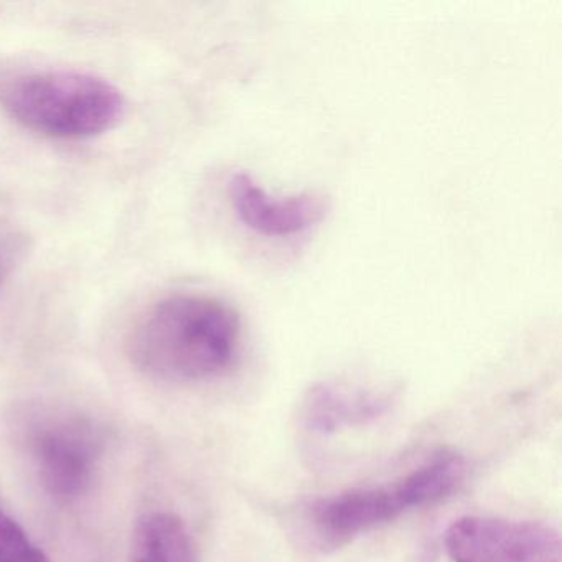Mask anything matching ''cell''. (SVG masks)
<instances>
[{"label": "cell", "mask_w": 562, "mask_h": 562, "mask_svg": "<svg viewBox=\"0 0 562 562\" xmlns=\"http://www.w3.org/2000/svg\"><path fill=\"white\" fill-rule=\"evenodd\" d=\"M241 345V318L222 299L176 294L137 322L127 344L131 361L147 376L199 383L225 373Z\"/></svg>", "instance_id": "obj_1"}, {"label": "cell", "mask_w": 562, "mask_h": 562, "mask_svg": "<svg viewBox=\"0 0 562 562\" xmlns=\"http://www.w3.org/2000/svg\"><path fill=\"white\" fill-rule=\"evenodd\" d=\"M467 463L457 453H440L394 482L321 496L301 509V532L308 548L331 552L380 526L459 488Z\"/></svg>", "instance_id": "obj_2"}, {"label": "cell", "mask_w": 562, "mask_h": 562, "mask_svg": "<svg viewBox=\"0 0 562 562\" xmlns=\"http://www.w3.org/2000/svg\"><path fill=\"white\" fill-rule=\"evenodd\" d=\"M0 104L29 130L61 139L106 133L126 110L110 81L75 71H37L5 81Z\"/></svg>", "instance_id": "obj_3"}, {"label": "cell", "mask_w": 562, "mask_h": 562, "mask_svg": "<svg viewBox=\"0 0 562 562\" xmlns=\"http://www.w3.org/2000/svg\"><path fill=\"white\" fill-rule=\"evenodd\" d=\"M22 443L52 499L70 505L87 495L104 452L97 420L74 409L35 411L25 420Z\"/></svg>", "instance_id": "obj_4"}, {"label": "cell", "mask_w": 562, "mask_h": 562, "mask_svg": "<svg viewBox=\"0 0 562 562\" xmlns=\"http://www.w3.org/2000/svg\"><path fill=\"white\" fill-rule=\"evenodd\" d=\"M453 562H561L562 541L554 526L526 519L462 516L443 536Z\"/></svg>", "instance_id": "obj_5"}, {"label": "cell", "mask_w": 562, "mask_h": 562, "mask_svg": "<svg viewBox=\"0 0 562 562\" xmlns=\"http://www.w3.org/2000/svg\"><path fill=\"white\" fill-rule=\"evenodd\" d=\"M228 196L239 222L269 238L301 235L321 223L328 202L315 193L292 196L269 195L249 173L236 172L228 180Z\"/></svg>", "instance_id": "obj_6"}, {"label": "cell", "mask_w": 562, "mask_h": 562, "mask_svg": "<svg viewBox=\"0 0 562 562\" xmlns=\"http://www.w3.org/2000/svg\"><path fill=\"white\" fill-rule=\"evenodd\" d=\"M393 404V391L318 383L302 401V424L308 432L331 436L344 429L376 423L390 413Z\"/></svg>", "instance_id": "obj_7"}, {"label": "cell", "mask_w": 562, "mask_h": 562, "mask_svg": "<svg viewBox=\"0 0 562 562\" xmlns=\"http://www.w3.org/2000/svg\"><path fill=\"white\" fill-rule=\"evenodd\" d=\"M127 562H199V551L182 518L153 512L137 522Z\"/></svg>", "instance_id": "obj_8"}, {"label": "cell", "mask_w": 562, "mask_h": 562, "mask_svg": "<svg viewBox=\"0 0 562 562\" xmlns=\"http://www.w3.org/2000/svg\"><path fill=\"white\" fill-rule=\"evenodd\" d=\"M0 562H52L24 526L0 502Z\"/></svg>", "instance_id": "obj_9"}, {"label": "cell", "mask_w": 562, "mask_h": 562, "mask_svg": "<svg viewBox=\"0 0 562 562\" xmlns=\"http://www.w3.org/2000/svg\"><path fill=\"white\" fill-rule=\"evenodd\" d=\"M18 249V241H14L12 236H0V285L4 284L5 278L11 272Z\"/></svg>", "instance_id": "obj_10"}]
</instances>
